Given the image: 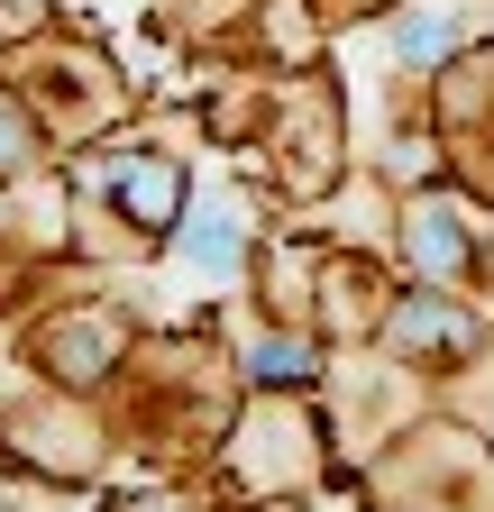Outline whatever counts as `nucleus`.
Segmentation results:
<instances>
[{
  "label": "nucleus",
  "mask_w": 494,
  "mask_h": 512,
  "mask_svg": "<svg viewBox=\"0 0 494 512\" xmlns=\"http://www.w3.org/2000/svg\"><path fill=\"white\" fill-rule=\"evenodd\" d=\"M412 256H421L430 275H458V256H467V247H458L449 211H421V220H412Z\"/></svg>",
  "instance_id": "nucleus-1"
},
{
  "label": "nucleus",
  "mask_w": 494,
  "mask_h": 512,
  "mask_svg": "<svg viewBox=\"0 0 494 512\" xmlns=\"http://www.w3.org/2000/svg\"><path fill=\"white\" fill-rule=\"evenodd\" d=\"M293 366H302L293 339H266V348H257V375H293Z\"/></svg>",
  "instance_id": "nucleus-6"
},
{
  "label": "nucleus",
  "mask_w": 494,
  "mask_h": 512,
  "mask_svg": "<svg viewBox=\"0 0 494 512\" xmlns=\"http://www.w3.org/2000/svg\"><path fill=\"white\" fill-rule=\"evenodd\" d=\"M10 156H19V147H10V119H0V165H10Z\"/></svg>",
  "instance_id": "nucleus-7"
},
{
  "label": "nucleus",
  "mask_w": 494,
  "mask_h": 512,
  "mask_svg": "<svg viewBox=\"0 0 494 512\" xmlns=\"http://www.w3.org/2000/svg\"><path fill=\"white\" fill-rule=\"evenodd\" d=\"M119 192H129V202H147V211H165V202H174V183H165L156 165H138V174H119Z\"/></svg>",
  "instance_id": "nucleus-5"
},
{
  "label": "nucleus",
  "mask_w": 494,
  "mask_h": 512,
  "mask_svg": "<svg viewBox=\"0 0 494 512\" xmlns=\"http://www.w3.org/2000/svg\"><path fill=\"white\" fill-rule=\"evenodd\" d=\"M394 330H403L412 348H458V320H449V311H430V302H412V311L394 320Z\"/></svg>",
  "instance_id": "nucleus-4"
},
{
  "label": "nucleus",
  "mask_w": 494,
  "mask_h": 512,
  "mask_svg": "<svg viewBox=\"0 0 494 512\" xmlns=\"http://www.w3.org/2000/svg\"><path fill=\"white\" fill-rule=\"evenodd\" d=\"M183 256L211 266V275H229V266H238V229H229V220H193V229H183Z\"/></svg>",
  "instance_id": "nucleus-2"
},
{
  "label": "nucleus",
  "mask_w": 494,
  "mask_h": 512,
  "mask_svg": "<svg viewBox=\"0 0 494 512\" xmlns=\"http://www.w3.org/2000/svg\"><path fill=\"white\" fill-rule=\"evenodd\" d=\"M449 37H458V28H449L440 10H412V19L394 28V46H403V55H449Z\"/></svg>",
  "instance_id": "nucleus-3"
}]
</instances>
